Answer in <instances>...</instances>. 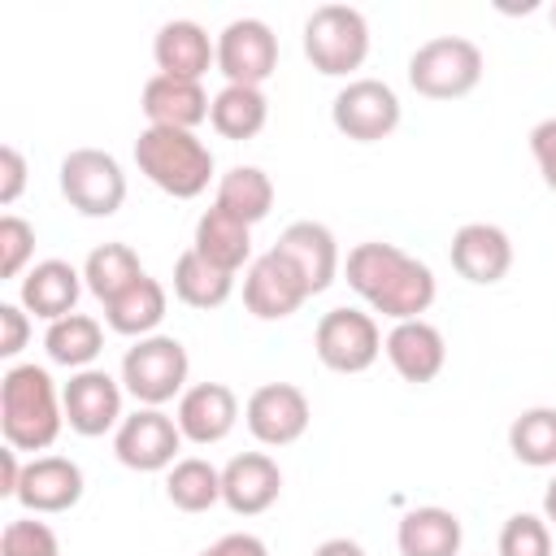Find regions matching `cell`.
<instances>
[{"mask_svg": "<svg viewBox=\"0 0 556 556\" xmlns=\"http://www.w3.org/2000/svg\"><path fill=\"white\" fill-rule=\"evenodd\" d=\"M308 400L291 382H265L248 395V430L265 447H287L308 430Z\"/></svg>", "mask_w": 556, "mask_h": 556, "instance_id": "obj_12", "label": "cell"}, {"mask_svg": "<svg viewBox=\"0 0 556 556\" xmlns=\"http://www.w3.org/2000/svg\"><path fill=\"white\" fill-rule=\"evenodd\" d=\"M61 195L83 217H113L126 200V174L122 165L100 148H74L61 161Z\"/></svg>", "mask_w": 556, "mask_h": 556, "instance_id": "obj_6", "label": "cell"}, {"mask_svg": "<svg viewBox=\"0 0 556 556\" xmlns=\"http://www.w3.org/2000/svg\"><path fill=\"white\" fill-rule=\"evenodd\" d=\"M217 70L235 87H261L278 70V39L265 22L239 17L217 39Z\"/></svg>", "mask_w": 556, "mask_h": 556, "instance_id": "obj_11", "label": "cell"}, {"mask_svg": "<svg viewBox=\"0 0 556 556\" xmlns=\"http://www.w3.org/2000/svg\"><path fill=\"white\" fill-rule=\"evenodd\" d=\"M543 517L556 526V478L547 482V491H543Z\"/></svg>", "mask_w": 556, "mask_h": 556, "instance_id": "obj_43", "label": "cell"}, {"mask_svg": "<svg viewBox=\"0 0 556 556\" xmlns=\"http://www.w3.org/2000/svg\"><path fill=\"white\" fill-rule=\"evenodd\" d=\"M104 317L117 334H148L165 317V287L143 274L135 287H126L117 300L104 304Z\"/></svg>", "mask_w": 556, "mask_h": 556, "instance_id": "obj_29", "label": "cell"}, {"mask_svg": "<svg viewBox=\"0 0 556 556\" xmlns=\"http://www.w3.org/2000/svg\"><path fill=\"white\" fill-rule=\"evenodd\" d=\"M30 339V321L17 304H0V356H17Z\"/></svg>", "mask_w": 556, "mask_h": 556, "instance_id": "obj_38", "label": "cell"}, {"mask_svg": "<svg viewBox=\"0 0 556 556\" xmlns=\"http://www.w3.org/2000/svg\"><path fill=\"white\" fill-rule=\"evenodd\" d=\"M308 295H313V291H308L300 265H295L291 256H282L278 248H269L265 256H256L252 269H248V278H243V304H248V313L261 317V321H282V317H291Z\"/></svg>", "mask_w": 556, "mask_h": 556, "instance_id": "obj_9", "label": "cell"}, {"mask_svg": "<svg viewBox=\"0 0 556 556\" xmlns=\"http://www.w3.org/2000/svg\"><path fill=\"white\" fill-rule=\"evenodd\" d=\"M43 348H48V356H52L56 365H70V369H74V365H87V361L100 356V348H104V330H100L96 317L70 313V317H61V321L48 326Z\"/></svg>", "mask_w": 556, "mask_h": 556, "instance_id": "obj_31", "label": "cell"}, {"mask_svg": "<svg viewBox=\"0 0 556 556\" xmlns=\"http://www.w3.org/2000/svg\"><path fill=\"white\" fill-rule=\"evenodd\" d=\"M274 248L300 265V274H304V282H308L313 295L326 291L334 282V274H339V248H334V235L321 222H291L278 235Z\"/></svg>", "mask_w": 556, "mask_h": 556, "instance_id": "obj_20", "label": "cell"}, {"mask_svg": "<svg viewBox=\"0 0 556 556\" xmlns=\"http://www.w3.org/2000/svg\"><path fill=\"white\" fill-rule=\"evenodd\" d=\"M122 382L139 404H165L187 382V348L169 334L139 339L122 361Z\"/></svg>", "mask_w": 556, "mask_h": 556, "instance_id": "obj_7", "label": "cell"}, {"mask_svg": "<svg viewBox=\"0 0 556 556\" xmlns=\"http://www.w3.org/2000/svg\"><path fill=\"white\" fill-rule=\"evenodd\" d=\"M200 556H269V552H265V543L256 534H226L213 547H204Z\"/></svg>", "mask_w": 556, "mask_h": 556, "instance_id": "obj_40", "label": "cell"}, {"mask_svg": "<svg viewBox=\"0 0 556 556\" xmlns=\"http://www.w3.org/2000/svg\"><path fill=\"white\" fill-rule=\"evenodd\" d=\"M135 161L174 200H195L213 178V152L191 130L148 126L135 139Z\"/></svg>", "mask_w": 556, "mask_h": 556, "instance_id": "obj_3", "label": "cell"}, {"mask_svg": "<svg viewBox=\"0 0 556 556\" xmlns=\"http://www.w3.org/2000/svg\"><path fill=\"white\" fill-rule=\"evenodd\" d=\"M348 287L361 291L382 317L413 321L434 304V274L395 243H356L348 252Z\"/></svg>", "mask_w": 556, "mask_h": 556, "instance_id": "obj_1", "label": "cell"}, {"mask_svg": "<svg viewBox=\"0 0 556 556\" xmlns=\"http://www.w3.org/2000/svg\"><path fill=\"white\" fill-rule=\"evenodd\" d=\"M500 556H552V534L539 517L517 513L500 530Z\"/></svg>", "mask_w": 556, "mask_h": 556, "instance_id": "obj_34", "label": "cell"}, {"mask_svg": "<svg viewBox=\"0 0 556 556\" xmlns=\"http://www.w3.org/2000/svg\"><path fill=\"white\" fill-rule=\"evenodd\" d=\"M452 269L465 282H478V287L500 282L513 269V243H508V235L500 226H486V222L460 226L452 235Z\"/></svg>", "mask_w": 556, "mask_h": 556, "instance_id": "obj_15", "label": "cell"}, {"mask_svg": "<svg viewBox=\"0 0 556 556\" xmlns=\"http://www.w3.org/2000/svg\"><path fill=\"white\" fill-rule=\"evenodd\" d=\"M265 117H269V104H265L261 87H235V83H226L208 109V122L222 139H252V135H261Z\"/></svg>", "mask_w": 556, "mask_h": 556, "instance_id": "obj_27", "label": "cell"}, {"mask_svg": "<svg viewBox=\"0 0 556 556\" xmlns=\"http://www.w3.org/2000/svg\"><path fill=\"white\" fill-rule=\"evenodd\" d=\"M552 26H556V4H552Z\"/></svg>", "mask_w": 556, "mask_h": 556, "instance_id": "obj_44", "label": "cell"}, {"mask_svg": "<svg viewBox=\"0 0 556 556\" xmlns=\"http://www.w3.org/2000/svg\"><path fill=\"white\" fill-rule=\"evenodd\" d=\"M83 278H87L91 295H100V300L109 304V300H117L126 287H135V282L143 278V269H139L135 248H126V243H100V248L87 256Z\"/></svg>", "mask_w": 556, "mask_h": 556, "instance_id": "obj_30", "label": "cell"}, {"mask_svg": "<svg viewBox=\"0 0 556 556\" xmlns=\"http://www.w3.org/2000/svg\"><path fill=\"white\" fill-rule=\"evenodd\" d=\"M313 348H317V361L334 374H361L378 361L382 352V334H378V321L361 308H330L321 321H317V334H313Z\"/></svg>", "mask_w": 556, "mask_h": 556, "instance_id": "obj_8", "label": "cell"}, {"mask_svg": "<svg viewBox=\"0 0 556 556\" xmlns=\"http://www.w3.org/2000/svg\"><path fill=\"white\" fill-rule=\"evenodd\" d=\"M17 500L30 513H65L83 500V469L65 456H39V460L22 465Z\"/></svg>", "mask_w": 556, "mask_h": 556, "instance_id": "obj_17", "label": "cell"}, {"mask_svg": "<svg viewBox=\"0 0 556 556\" xmlns=\"http://www.w3.org/2000/svg\"><path fill=\"white\" fill-rule=\"evenodd\" d=\"M78 291H83L78 269L65 265V261H39V265L22 278V304H26V313L48 317V321L70 317L74 304H78Z\"/></svg>", "mask_w": 556, "mask_h": 556, "instance_id": "obj_23", "label": "cell"}, {"mask_svg": "<svg viewBox=\"0 0 556 556\" xmlns=\"http://www.w3.org/2000/svg\"><path fill=\"white\" fill-rule=\"evenodd\" d=\"M65 421V408L56 400V387L48 369L39 365H17L0 378V430L4 443L17 452H43L56 443Z\"/></svg>", "mask_w": 556, "mask_h": 556, "instance_id": "obj_2", "label": "cell"}, {"mask_svg": "<svg viewBox=\"0 0 556 556\" xmlns=\"http://www.w3.org/2000/svg\"><path fill=\"white\" fill-rule=\"evenodd\" d=\"M61 408H65L70 430L96 439V434H104V430L117 426V417H122V391H117V382H113L109 374H100V369H83L78 378L65 382V391H61Z\"/></svg>", "mask_w": 556, "mask_h": 556, "instance_id": "obj_14", "label": "cell"}, {"mask_svg": "<svg viewBox=\"0 0 556 556\" xmlns=\"http://www.w3.org/2000/svg\"><path fill=\"white\" fill-rule=\"evenodd\" d=\"M165 495H169V504L182 508V513H204V508H213V504L222 500V473H217L208 460L187 456V460H178V465L169 469Z\"/></svg>", "mask_w": 556, "mask_h": 556, "instance_id": "obj_32", "label": "cell"}, {"mask_svg": "<svg viewBox=\"0 0 556 556\" xmlns=\"http://www.w3.org/2000/svg\"><path fill=\"white\" fill-rule=\"evenodd\" d=\"M313 556H365V552H361V543H352V539H326Z\"/></svg>", "mask_w": 556, "mask_h": 556, "instance_id": "obj_42", "label": "cell"}, {"mask_svg": "<svg viewBox=\"0 0 556 556\" xmlns=\"http://www.w3.org/2000/svg\"><path fill=\"white\" fill-rule=\"evenodd\" d=\"M239 417V400L226 382H200L178 400V430L191 443H217L230 434Z\"/></svg>", "mask_w": 556, "mask_h": 556, "instance_id": "obj_18", "label": "cell"}, {"mask_svg": "<svg viewBox=\"0 0 556 556\" xmlns=\"http://www.w3.org/2000/svg\"><path fill=\"white\" fill-rule=\"evenodd\" d=\"M0 556H61V547L43 521H9L0 534Z\"/></svg>", "mask_w": 556, "mask_h": 556, "instance_id": "obj_35", "label": "cell"}, {"mask_svg": "<svg viewBox=\"0 0 556 556\" xmlns=\"http://www.w3.org/2000/svg\"><path fill=\"white\" fill-rule=\"evenodd\" d=\"M400 556H456L460 552V517L447 508H413L395 530Z\"/></svg>", "mask_w": 556, "mask_h": 556, "instance_id": "obj_24", "label": "cell"}, {"mask_svg": "<svg viewBox=\"0 0 556 556\" xmlns=\"http://www.w3.org/2000/svg\"><path fill=\"white\" fill-rule=\"evenodd\" d=\"M252 226H243V222H235L230 213H222L217 204L195 222V252L208 261V265H217V269H226V274H235L243 261H248V252H252V235H248Z\"/></svg>", "mask_w": 556, "mask_h": 556, "instance_id": "obj_25", "label": "cell"}, {"mask_svg": "<svg viewBox=\"0 0 556 556\" xmlns=\"http://www.w3.org/2000/svg\"><path fill=\"white\" fill-rule=\"evenodd\" d=\"M530 152H534V161H539L543 182L556 191V117H547V122H539V126L530 130Z\"/></svg>", "mask_w": 556, "mask_h": 556, "instance_id": "obj_37", "label": "cell"}, {"mask_svg": "<svg viewBox=\"0 0 556 556\" xmlns=\"http://www.w3.org/2000/svg\"><path fill=\"white\" fill-rule=\"evenodd\" d=\"M217 208L230 213L243 226H256L274 208V182H269V174L256 169V165H235L217 182Z\"/></svg>", "mask_w": 556, "mask_h": 556, "instance_id": "obj_26", "label": "cell"}, {"mask_svg": "<svg viewBox=\"0 0 556 556\" xmlns=\"http://www.w3.org/2000/svg\"><path fill=\"white\" fill-rule=\"evenodd\" d=\"M17 482H22L17 447H4V452H0V495H17Z\"/></svg>", "mask_w": 556, "mask_h": 556, "instance_id": "obj_41", "label": "cell"}, {"mask_svg": "<svg viewBox=\"0 0 556 556\" xmlns=\"http://www.w3.org/2000/svg\"><path fill=\"white\" fill-rule=\"evenodd\" d=\"M282 495V469L278 460H269L265 452H243L222 469V500L230 504V513L239 517H256L265 513L274 500Z\"/></svg>", "mask_w": 556, "mask_h": 556, "instance_id": "obj_16", "label": "cell"}, {"mask_svg": "<svg viewBox=\"0 0 556 556\" xmlns=\"http://www.w3.org/2000/svg\"><path fill=\"white\" fill-rule=\"evenodd\" d=\"M178 443H182V430H178L165 413L143 408V413H135V417H126V421L117 426L113 452H117V460H122L126 469L156 473V469H165V465L174 460Z\"/></svg>", "mask_w": 556, "mask_h": 556, "instance_id": "obj_13", "label": "cell"}, {"mask_svg": "<svg viewBox=\"0 0 556 556\" xmlns=\"http://www.w3.org/2000/svg\"><path fill=\"white\" fill-rule=\"evenodd\" d=\"M22 187H26V161L13 143H4L0 148V204H13L22 195Z\"/></svg>", "mask_w": 556, "mask_h": 556, "instance_id": "obj_39", "label": "cell"}, {"mask_svg": "<svg viewBox=\"0 0 556 556\" xmlns=\"http://www.w3.org/2000/svg\"><path fill=\"white\" fill-rule=\"evenodd\" d=\"M30 252H35V230L22 217L4 213L0 217V278H17Z\"/></svg>", "mask_w": 556, "mask_h": 556, "instance_id": "obj_36", "label": "cell"}, {"mask_svg": "<svg viewBox=\"0 0 556 556\" xmlns=\"http://www.w3.org/2000/svg\"><path fill=\"white\" fill-rule=\"evenodd\" d=\"M330 117H334L339 135H348L356 143H378L400 126V100H395V91L387 83L356 78L334 96Z\"/></svg>", "mask_w": 556, "mask_h": 556, "instance_id": "obj_10", "label": "cell"}, {"mask_svg": "<svg viewBox=\"0 0 556 556\" xmlns=\"http://www.w3.org/2000/svg\"><path fill=\"white\" fill-rule=\"evenodd\" d=\"M365 52H369V26L356 9L321 4L304 22V56L313 61L317 74H330V78L352 74V70H361Z\"/></svg>", "mask_w": 556, "mask_h": 556, "instance_id": "obj_5", "label": "cell"}, {"mask_svg": "<svg viewBox=\"0 0 556 556\" xmlns=\"http://www.w3.org/2000/svg\"><path fill=\"white\" fill-rule=\"evenodd\" d=\"M230 287H235V274L208 265L195 248H187L174 265V295L187 308H217V304L230 300Z\"/></svg>", "mask_w": 556, "mask_h": 556, "instance_id": "obj_28", "label": "cell"}, {"mask_svg": "<svg viewBox=\"0 0 556 556\" xmlns=\"http://www.w3.org/2000/svg\"><path fill=\"white\" fill-rule=\"evenodd\" d=\"M482 78V48L460 35L426 39L408 61V83L426 100H460Z\"/></svg>", "mask_w": 556, "mask_h": 556, "instance_id": "obj_4", "label": "cell"}, {"mask_svg": "<svg viewBox=\"0 0 556 556\" xmlns=\"http://www.w3.org/2000/svg\"><path fill=\"white\" fill-rule=\"evenodd\" d=\"M387 356L404 382H430V378H439L447 348L430 321L413 317V321H395V330L387 334Z\"/></svg>", "mask_w": 556, "mask_h": 556, "instance_id": "obj_19", "label": "cell"}, {"mask_svg": "<svg viewBox=\"0 0 556 556\" xmlns=\"http://www.w3.org/2000/svg\"><path fill=\"white\" fill-rule=\"evenodd\" d=\"M508 447L521 465H556V408H530L508 426Z\"/></svg>", "mask_w": 556, "mask_h": 556, "instance_id": "obj_33", "label": "cell"}, {"mask_svg": "<svg viewBox=\"0 0 556 556\" xmlns=\"http://www.w3.org/2000/svg\"><path fill=\"white\" fill-rule=\"evenodd\" d=\"M156 70L165 78H182V83H200L208 74V61L217 56V48L208 43V35L195 22H165L156 43H152Z\"/></svg>", "mask_w": 556, "mask_h": 556, "instance_id": "obj_22", "label": "cell"}, {"mask_svg": "<svg viewBox=\"0 0 556 556\" xmlns=\"http://www.w3.org/2000/svg\"><path fill=\"white\" fill-rule=\"evenodd\" d=\"M208 96L200 83H182V78H165L152 74L143 83V113L152 126H169V130H191L208 117Z\"/></svg>", "mask_w": 556, "mask_h": 556, "instance_id": "obj_21", "label": "cell"}]
</instances>
